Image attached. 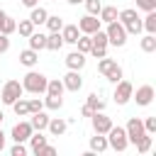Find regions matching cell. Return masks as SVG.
<instances>
[{
  "instance_id": "1",
  "label": "cell",
  "mask_w": 156,
  "mask_h": 156,
  "mask_svg": "<svg viewBox=\"0 0 156 156\" xmlns=\"http://www.w3.org/2000/svg\"><path fill=\"white\" fill-rule=\"evenodd\" d=\"M46 83H49V78H46L44 73H39V71H29V73L22 78V88H24L27 93H32V95H41V93L46 90Z\"/></svg>"
},
{
  "instance_id": "2",
  "label": "cell",
  "mask_w": 156,
  "mask_h": 156,
  "mask_svg": "<svg viewBox=\"0 0 156 156\" xmlns=\"http://www.w3.org/2000/svg\"><path fill=\"white\" fill-rule=\"evenodd\" d=\"M98 71H100V73H102L107 80H112V83L122 80V68H119V63H117L115 58L102 56V58H100V63H98Z\"/></svg>"
},
{
  "instance_id": "3",
  "label": "cell",
  "mask_w": 156,
  "mask_h": 156,
  "mask_svg": "<svg viewBox=\"0 0 156 156\" xmlns=\"http://www.w3.org/2000/svg\"><path fill=\"white\" fill-rule=\"evenodd\" d=\"M105 34H107V44H112V46H124L127 44V32H124V27H122V22H107V29H105Z\"/></svg>"
},
{
  "instance_id": "4",
  "label": "cell",
  "mask_w": 156,
  "mask_h": 156,
  "mask_svg": "<svg viewBox=\"0 0 156 156\" xmlns=\"http://www.w3.org/2000/svg\"><path fill=\"white\" fill-rule=\"evenodd\" d=\"M107 136V144H110V149H115V151H124L127 146H129V141H127V132H124V127H110V132L105 134Z\"/></svg>"
},
{
  "instance_id": "5",
  "label": "cell",
  "mask_w": 156,
  "mask_h": 156,
  "mask_svg": "<svg viewBox=\"0 0 156 156\" xmlns=\"http://www.w3.org/2000/svg\"><path fill=\"white\" fill-rule=\"evenodd\" d=\"M90 41H93V46H90V54H93L95 58H102V56H107V34H105L102 29L93 32V34H90Z\"/></svg>"
},
{
  "instance_id": "6",
  "label": "cell",
  "mask_w": 156,
  "mask_h": 156,
  "mask_svg": "<svg viewBox=\"0 0 156 156\" xmlns=\"http://www.w3.org/2000/svg\"><path fill=\"white\" fill-rule=\"evenodd\" d=\"M22 93H24V88H22L20 80H7L2 85V102L5 105H12L17 98H22Z\"/></svg>"
},
{
  "instance_id": "7",
  "label": "cell",
  "mask_w": 156,
  "mask_h": 156,
  "mask_svg": "<svg viewBox=\"0 0 156 156\" xmlns=\"http://www.w3.org/2000/svg\"><path fill=\"white\" fill-rule=\"evenodd\" d=\"M154 98H156L154 85H139L136 93H132V100H134L139 107H149V105L154 102Z\"/></svg>"
},
{
  "instance_id": "8",
  "label": "cell",
  "mask_w": 156,
  "mask_h": 156,
  "mask_svg": "<svg viewBox=\"0 0 156 156\" xmlns=\"http://www.w3.org/2000/svg\"><path fill=\"white\" fill-rule=\"evenodd\" d=\"M132 93H134V85L129 80H117V88H115V102L117 105H127L132 100Z\"/></svg>"
},
{
  "instance_id": "9",
  "label": "cell",
  "mask_w": 156,
  "mask_h": 156,
  "mask_svg": "<svg viewBox=\"0 0 156 156\" xmlns=\"http://www.w3.org/2000/svg\"><path fill=\"white\" fill-rule=\"evenodd\" d=\"M124 132H127V141H129V144H136V139L146 134V132H144V122H141L139 117H132V119L127 122Z\"/></svg>"
},
{
  "instance_id": "10",
  "label": "cell",
  "mask_w": 156,
  "mask_h": 156,
  "mask_svg": "<svg viewBox=\"0 0 156 156\" xmlns=\"http://www.w3.org/2000/svg\"><path fill=\"white\" fill-rule=\"evenodd\" d=\"M100 17L98 15H85V17H80L78 20V29H80V34H93V32H98L100 29Z\"/></svg>"
},
{
  "instance_id": "11",
  "label": "cell",
  "mask_w": 156,
  "mask_h": 156,
  "mask_svg": "<svg viewBox=\"0 0 156 156\" xmlns=\"http://www.w3.org/2000/svg\"><path fill=\"white\" fill-rule=\"evenodd\" d=\"M61 83H63V88H66V90H71V93H78V90L83 88L80 71H71V68H68V73L61 78Z\"/></svg>"
},
{
  "instance_id": "12",
  "label": "cell",
  "mask_w": 156,
  "mask_h": 156,
  "mask_svg": "<svg viewBox=\"0 0 156 156\" xmlns=\"http://www.w3.org/2000/svg\"><path fill=\"white\" fill-rule=\"evenodd\" d=\"M90 119H93V129H95V134H107L110 127H112V119H110L105 112H93Z\"/></svg>"
},
{
  "instance_id": "13",
  "label": "cell",
  "mask_w": 156,
  "mask_h": 156,
  "mask_svg": "<svg viewBox=\"0 0 156 156\" xmlns=\"http://www.w3.org/2000/svg\"><path fill=\"white\" fill-rule=\"evenodd\" d=\"M32 132H34V129H32L29 122H17V124L12 127V132H10V136H12L15 141H22V144H24V141L32 136Z\"/></svg>"
},
{
  "instance_id": "14",
  "label": "cell",
  "mask_w": 156,
  "mask_h": 156,
  "mask_svg": "<svg viewBox=\"0 0 156 156\" xmlns=\"http://www.w3.org/2000/svg\"><path fill=\"white\" fill-rule=\"evenodd\" d=\"M49 115L44 112V110H39V112H32V119H29V124H32V129L34 132H44L46 129V124H49Z\"/></svg>"
},
{
  "instance_id": "15",
  "label": "cell",
  "mask_w": 156,
  "mask_h": 156,
  "mask_svg": "<svg viewBox=\"0 0 156 156\" xmlns=\"http://www.w3.org/2000/svg\"><path fill=\"white\" fill-rule=\"evenodd\" d=\"M78 37H80L78 24H63V27H61V39H63V44H76Z\"/></svg>"
},
{
  "instance_id": "16",
  "label": "cell",
  "mask_w": 156,
  "mask_h": 156,
  "mask_svg": "<svg viewBox=\"0 0 156 156\" xmlns=\"http://www.w3.org/2000/svg\"><path fill=\"white\" fill-rule=\"evenodd\" d=\"M66 66H68L71 71H80V68L85 66V54H80V51H71V54L66 56Z\"/></svg>"
},
{
  "instance_id": "17",
  "label": "cell",
  "mask_w": 156,
  "mask_h": 156,
  "mask_svg": "<svg viewBox=\"0 0 156 156\" xmlns=\"http://www.w3.org/2000/svg\"><path fill=\"white\" fill-rule=\"evenodd\" d=\"M37 61H39V51H34V49H24V51H20V63H22V66L34 68Z\"/></svg>"
},
{
  "instance_id": "18",
  "label": "cell",
  "mask_w": 156,
  "mask_h": 156,
  "mask_svg": "<svg viewBox=\"0 0 156 156\" xmlns=\"http://www.w3.org/2000/svg\"><path fill=\"white\" fill-rule=\"evenodd\" d=\"M107 149H110V144H107V136H105V134L90 136V151H93V154H102V151H107Z\"/></svg>"
},
{
  "instance_id": "19",
  "label": "cell",
  "mask_w": 156,
  "mask_h": 156,
  "mask_svg": "<svg viewBox=\"0 0 156 156\" xmlns=\"http://www.w3.org/2000/svg\"><path fill=\"white\" fill-rule=\"evenodd\" d=\"M46 129L54 134V136H61L66 129H68V122L66 119H61V117H54V119H49V124H46Z\"/></svg>"
},
{
  "instance_id": "20",
  "label": "cell",
  "mask_w": 156,
  "mask_h": 156,
  "mask_svg": "<svg viewBox=\"0 0 156 156\" xmlns=\"http://www.w3.org/2000/svg\"><path fill=\"white\" fill-rule=\"evenodd\" d=\"M117 15H119V12H117V7H115V5H102V7H100V12H98L100 22H105V24H107V22H115V20H117Z\"/></svg>"
},
{
  "instance_id": "21",
  "label": "cell",
  "mask_w": 156,
  "mask_h": 156,
  "mask_svg": "<svg viewBox=\"0 0 156 156\" xmlns=\"http://www.w3.org/2000/svg\"><path fill=\"white\" fill-rule=\"evenodd\" d=\"M27 39H29V49H34V51L46 49V34H41V32H32Z\"/></svg>"
},
{
  "instance_id": "22",
  "label": "cell",
  "mask_w": 156,
  "mask_h": 156,
  "mask_svg": "<svg viewBox=\"0 0 156 156\" xmlns=\"http://www.w3.org/2000/svg\"><path fill=\"white\" fill-rule=\"evenodd\" d=\"M46 17H49V12H46L44 7H39V5H34V7H32V12H29V20H32V24H34V27L44 24V22H46Z\"/></svg>"
},
{
  "instance_id": "23",
  "label": "cell",
  "mask_w": 156,
  "mask_h": 156,
  "mask_svg": "<svg viewBox=\"0 0 156 156\" xmlns=\"http://www.w3.org/2000/svg\"><path fill=\"white\" fill-rule=\"evenodd\" d=\"M61 46H63L61 32H49V34H46V49H49V51H58Z\"/></svg>"
},
{
  "instance_id": "24",
  "label": "cell",
  "mask_w": 156,
  "mask_h": 156,
  "mask_svg": "<svg viewBox=\"0 0 156 156\" xmlns=\"http://www.w3.org/2000/svg\"><path fill=\"white\" fill-rule=\"evenodd\" d=\"M63 90H66V88H63L61 78H51V80L46 83V90H44V93H46V95H63Z\"/></svg>"
},
{
  "instance_id": "25",
  "label": "cell",
  "mask_w": 156,
  "mask_h": 156,
  "mask_svg": "<svg viewBox=\"0 0 156 156\" xmlns=\"http://www.w3.org/2000/svg\"><path fill=\"white\" fill-rule=\"evenodd\" d=\"M27 141H29V149H32V151H34V154H39V149H41V146H44V144H46V136H44V134H41V132H37V134H34V132H32V136H29V139H27Z\"/></svg>"
},
{
  "instance_id": "26",
  "label": "cell",
  "mask_w": 156,
  "mask_h": 156,
  "mask_svg": "<svg viewBox=\"0 0 156 156\" xmlns=\"http://www.w3.org/2000/svg\"><path fill=\"white\" fill-rule=\"evenodd\" d=\"M141 27L146 29V34H156V10H151V12H146V17H144V22H141Z\"/></svg>"
},
{
  "instance_id": "27",
  "label": "cell",
  "mask_w": 156,
  "mask_h": 156,
  "mask_svg": "<svg viewBox=\"0 0 156 156\" xmlns=\"http://www.w3.org/2000/svg\"><path fill=\"white\" fill-rule=\"evenodd\" d=\"M12 110H15L17 117H27V115H29V102H27L24 98H17V100L12 102Z\"/></svg>"
},
{
  "instance_id": "28",
  "label": "cell",
  "mask_w": 156,
  "mask_h": 156,
  "mask_svg": "<svg viewBox=\"0 0 156 156\" xmlns=\"http://www.w3.org/2000/svg\"><path fill=\"white\" fill-rule=\"evenodd\" d=\"M85 105H88L93 112H102V110H105V102L98 98V93H90V95H88V100H85Z\"/></svg>"
},
{
  "instance_id": "29",
  "label": "cell",
  "mask_w": 156,
  "mask_h": 156,
  "mask_svg": "<svg viewBox=\"0 0 156 156\" xmlns=\"http://www.w3.org/2000/svg\"><path fill=\"white\" fill-rule=\"evenodd\" d=\"M151 144H154V139H151V134H144V136H139L136 139V151L139 154H146V151H151Z\"/></svg>"
},
{
  "instance_id": "30",
  "label": "cell",
  "mask_w": 156,
  "mask_h": 156,
  "mask_svg": "<svg viewBox=\"0 0 156 156\" xmlns=\"http://www.w3.org/2000/svg\"><path fill=\"white\" fill-rule=\"evenodd\" d=\"M76 46H78V51H80V54H90V46H93L90 34H80V37L76 39Z\"/></svg>"
},
{
  "instance_id": "31",
  "label": "cell",
  "mask_w": 156,
  "mask_h": 156,
  "mask_svg": "<svg viewBox=\"0 0 156 156\" xmlns=\"http://www.w3.org/2000/svg\"><path fill=\"white\" fill-rule=\"evenodd\" d=\"M61 105H63V98L61 95H46L44 98V107L46 110H61Z\"/></svg>"
},
{
  "instance_id": "32",
  "label": "cell",
  "mask_w": 156,
  "mask_h": 156,
  "mask_svg": "<svg viewBox=\"0 0 156 156\" xmlns=\"http://www.w3.org/2000/svg\"><path fill=\"white\" fill-rule=\"evenodd\" d=\"M44 24L49 27V32H61V27H63V20H61L58 15H49Z\"/></svg>"
},
{
  "instance_id": "33",
  "label": "cell",
  "mask_w": 156,
  "mask_h": 156,
  "mask_svg": "<svg viewBox=\"0 0 156 156\" xmlns=\"http://www.w3.org/2000/svg\"><path fill=\"white\" fill-rule=\"evenodd\" d=\"M141 51H146V54H154L156 51V34H146L141 39Z\"/></svg>"
},
{
  "instance_id": "34",
  "label": "cell",
  "mask_w": 156,
  "mask_h": 156,
  "mask_svg": "<svg viewBox=\"0 0 156 156\" xmlns=\"http://www.w3.org/2000/svg\"><path fill=\"white\" fill-rule=\"evenodd\" d=\"M136 17H139V15H136V10L127 7V10H119V15H117V22L127 24V22H132V20H136Z\"/></svg>"
},
{
  "instance_id": "35",
  "label": "cell",
  "mask_w": 156,
  "mask_h": 156,
  "mask_svg": "<svg viewBox=\"0 0 156 156\" xmlns=\"http://www.w3.org/2000/svg\"><path fill=\"white\" fill-rule=\"evenodd\" d=\"M15 32H20V37H29V34L34 32L32 20H22V22H17V29H15Z\"/></svg>"
},
{
  "instance_id": "36",
  "label": "cell",
  "mask_w": 156,
  "mask_h": 156,
  "mask_svg": "<svg viewBox=\"0 0 156 156\" xmlns=\"http://www.w3.org/2000/svg\"><path fill=\"white\" fill-rule=\"evenodd\" d=\"M15 29H17V22H15V20H12L10 15H7V17H5V22L0 24V34H7V37H10V34H12Z\"/></svg>"
},
{
  "instance_id": "37",
  "label": "cell",
  "mask_w": 156,
  "mask_h": 156,
  "mask_svg": "<svg viewBox=\"0 0 156 156\" xmlns=\"http://www.w3.org/2000/svg\"><path fill=\"white\" fill-rule=\"evenodd\" d=\"M122 27H124V32H127V34H139V32L144 29L139 17H136V20H132V22H127V24H122Z\"/></svg>"
},
{
  "instance_id": "38",
  "label": "cell",
  "mask_w": 156,
  "mask_h": 156,
  "mask_svg": "<svg viewBox=\"0 0 156 156\" xmlns=\"http://www.w3.org/2000/svg\"><path fill=\"white\" fill-rule=\"evenodd\" d=\"M83 2H85L88 15H98V12H100V7H102V2H100V0H83Z\"/></svg>"
},
{
  "instance_id": "39",
  "label": "cell",
  "mask_w": 156,
  "mask_h": 156,
  "mask_svg": "<svg viewBox=\"0 0 156 156\" xmlns=\"http://www.w3.org/2000/svg\"><path fill=\"white\" fill-rule=\"evenodd\" d=\"M136 7L144 12H151V10H156V0H136Z\"/></svg>"
},
{
  "instance_id": "40",
  "label": "cell",
  "mask_w": 156,
  "mask_h": 156,
  "mask_svg": "<svg viewBox=\"0 0 156 156\" xmlns=\"http://www.w3.org/2000/svg\"><path fill=\"white\" fill-rule=\"evenodd\" d=\"M144 122V132L146 134H154L156 132V117H146V119H141Z\"/></svg>"
},
{
  "instance_id": "41",
  "label": "cell",
  "mask_w": 156,
  "mask_h": 156,
  "mask_svg": "<svg viewBox=\"0 0 156 156\" xmlns=\"http://www.w3.org/2000/svg\"><path fill=\"white\" fill-rule=\"evenodd\" d=\"M29 102V115L32 112H39V110H44V100H39V98H34V100H27Z\"/></svg>"
},
{
  "instance_id": "42",
  "label": "cell",
  "mask_w": 156,
  "mask_h": 156,
  "mask_svg": "<svg viewBox=\"0 0 156 156\" xmlns=\"http://www.w3.org/2000/svg\"><path fill=\"white\" fill-rule=\"evenodd\" d=\"M10 154H12V156H24V154H27V146H24L22 141H15V146L10 149Z\"/></svg>"
},
{
  "instance_id": "43",
  "label": "cell",
  "mask_w": 156,
  "mask_h": 156,
  "mask_svg": "<svg viewBox=\"0 0 156 156\" xmlns=\"http://www.w3.org/2000/svg\"><path fill=\"white\" fill-rule=\"evenodd\" d=\"M41 154H44V156H54V154H56V149H54L51 144H44V146L39 149V154H37V156H41Z\"/></svg>"
},
{
  "instance_id": "44",
  "label": "cell",
  "mask_w": 156,
  "mask_h": 156,
  "mask_svg": "<svg viewBox=\"0 0 156 156\" xmlns=\"http://www.w3.org/2000/svg\"><path fill=\"white\" fill-rule=\"evenodd\" d=\"M10 49V37L7 34H0V54H5Z\"/></svg>"
},
{
  "instance_id": "45",
  "label": "cell",
  "mask_w": 156,
  "mask_h": 156,
  "mask_svg": "<svg viewBox=\"0 0 156 156\" xmlns=\"http://www.w3.org/2000/svg\"><path fill=\"white\" fill-rule=\"evenodd\" d=\"M80 115H83V117H90V115H93V110H90L88 105H83V110H80Z\"/></svg>"
},
{
  "instance_id": "46",
  "label": "cell",
  "mask_w": 156,
  "mask_h": 156,
  "mask_svg": "<svg viewBox=\"0 0 156 156\" xmlns=\"http://www.w3.org/2000/svg\"><path fill=\"white\" fill-rule=\"evenodd\" d=\"M22 5H24V7H29V10H32V7H34V5H37V0H22Z\"/></svg>"
},
{
  "instance_id": "47",
  "label": "cell",
  "mask_w": 156,
  "mask_h": 156,
  "mask_svg": "<svg viewBox=\"0 0 156 156\" xmlns=\"http://www.w3.org/2000/svg\"><path fill=\"white\" fill-rule=\"evenodd\" d=\"M2 149H5V132L0 129V151H2Z\"/></svg>"
},
{
  "instance_id": "48",
  "label": "cell",
  "mask_w": 156,
  "mask_h": 156,
  "mask_svg": "<svg viewBox=\"0 0 156 156\" xmlns=\"http://www.w3.org/2000/svg\"><path fill=\"white\" fill-rule=\"evenodd\" d=\"M5 17H7V12H2V10H0V24L5 22Z\"/></svg>"
},
{
  "instance_id": "49",
  "label": "cell",
  "mask_w": 156,
  "mask_h": 156,
  "mask_svg": "<svg viewBox=\"0 0 156 156\" xmlns=\"http://www.w3.org/2000/svg\"><path fill=\"white\" fill-rule=\"evenodd\" d=\"M66 2H68V5H80L83 0H66Z\"/></svg>"
},
{
  "instance_id": "50",
  "label": "cell",
  "mask_w": 156,
  "mask_h": 156,
  "mask_svg": "<svg viewBox=\"0 0 156 156\" xmlns=\"http://www.w3.org/2000/svg\"><path fill=\"white\" fill-rule=\"evenodd\" d=\"M2 117H5V115H2V112H0V122H2Z\"/></svg>"
}]
</instances>
